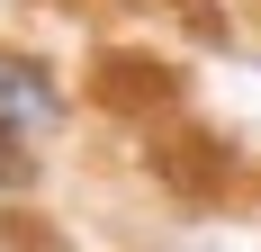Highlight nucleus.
<instances>
[{
    "label": "nucleus",
    "instance_id": "1",
    "mask_svg": "<svg viewBox=\"0 0 261 252\" xmlns=\"http://www.w3.org/2000/svg\"><path fill=\"white\" fill-rule=\"evenodd\" d=\"M72 117V99H63V81L36 63V54L0 45V126H18V135H54V126Z\"/></svg>",
    "mask_w": 261,
    "mask_h": 252
},
{
    "label": "nucleus",
    "instance_id": "2",
    "mask_svg": "<svg viewBox=\"0 0 261 252\" xmlns=\"http://www.w3.org/2000/svg\"><path fill=\"white\" fill-rule=\"evenodd\" d=\"M36 189V135L0 126V198H27Z\"/></svg>",
    "mask_w": 261,
    "mask_h": 252
}]
</instances>
